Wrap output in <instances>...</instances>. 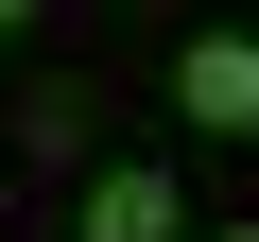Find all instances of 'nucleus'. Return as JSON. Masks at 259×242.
I'll use <instances>...</instances> for the list:
<instances>
[{"mask_svg": "<svg viewBox=\"0 0 259 242\" xmlns=\"http://www.w3.org/2000/svg\"><path fill=\"white\" fill-rule=\"evenodd\" d=\"M173 104L207 121V139H259V35H242V18H207V35L173 52Z\"/></svg>", "mask_w": 259, "mask_h": 242, "instance_id": "nucleus-1", "label": "nucleus"}, {"mask_svg": "<svg viewBox=\"0 0 259 242\" xmlns=\"http://www.w3.org/2000/svg\"><path fill=\"white\" fill-rule=\"evenodd\" d=\"M87 242H190V190H173L156 156H104V173H87Z\"/></svg>", "mask_w": 259, "mask_h": 242, "instance_id": "nucleus-2", "label": "nucleus"}, {"mask_svg": "<svg viewBox=\"0 0 259 242\" xmlns=\"http://www.w3.org/2000/svg\"><path fill=\"white\" fill-rule=\"evenodd\" d=\"M0 18H35V0H0Z\"/></svg>", "mask_w": 259, "mask_h": 242, "instance_id": "nucleus-3", "label": "nucleus"}, {"mask_svg": "<svg viewBox=\"0 0 259 242\" xmlns=\"http://www.w3.org/2000/svg\"><path fill=\"white\" fill-rule=\"evenodd\" d=\"M225 242H259V225H225Z\"/></svg>", "mask_w": 259, "mask_h": 242, "instance_id": "nucleus-4", "label": "nucleus"}]
</instances>
